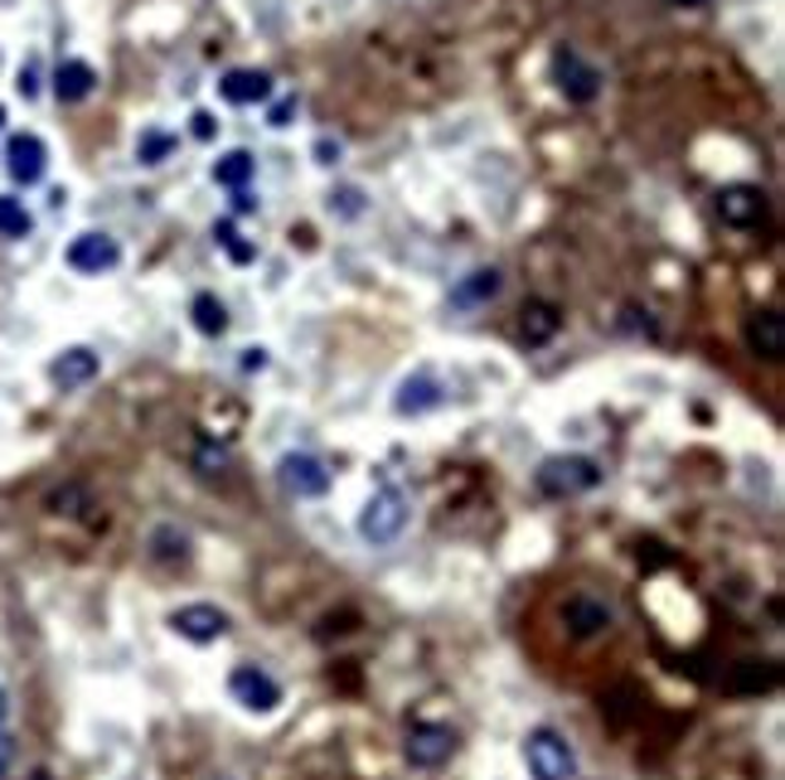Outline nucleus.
I'll list each match as a JSON object with an SVG mask.
<instances>
[{
	"mask_svg": "<svg viewBox=\"0 0 785 780\" xmlns=\"http://www.w3.org/2000/svg\"><path fill=\"white\" fill-rule=\"evenodd\" d=\"M403 528H407V495L397 485H379L369 495V505L359 509V538L374 548H389L403 538Z\"/></svg>",
	"mask_w": 785,
	"mask_h": 780,
	"instance_id": "nucleus-1",
	"label": "nucleus"
},
{
	"mask_svg": "<svg viewBox=\"0 0 785 780\" xmlns=\"http://www.w3.org/2000/svg\"><path fill=\"white\" fill-rule=\"evenodd\" d=\"M534 485L549 499H572V495H587L602 485V466L592 456H549L534 470Z\"/></svg>",
	"mask_w": 785,
	"mask_h": 780,
	"instance_id": "nucleus-2",
	"label": "nucleus"
},
{
	"mask_svg": "<svg viewBox=\"0 0 785 780\" xmlns=\"http://www.w3.org/2000/svg\"><path fill=\"white\" fill-rule=\"evenodd\" d=\"M524 766H529L534 780H572L577 776V751L567 747L563 732L534 727V732L524 737Z\"/></svg>",
	"mask_w": 785,
	"mask_h": 780,
	"instance_id": "nucleus-3",
	"label": "nucleus"
},
{
	"mask_svg": "<svg viewBox=\"0 0 785 780\" xmlns=\"http://www.w3.org/2000/svg\"><path fill=\"white\" fill-rule=\"evenodd\" d=\"M451 751H456V732L442 722H412L403 737V757L412 771H436L451 761Z\"/></svg>",
	"mask_w": 785,
	"mask_h": 780,
	"instance_id": "nucleus-4",
	"label": "nucleus"
},
{
	"mask_svg": "<svg viewBox=\"0 0 785 780\" xmlns=\"http://www.w3.org/2000/svg\"><path fill=\"white\" fill-rule=\"evenodd\" d=\"M276 480H282V490L296 495V499H321L330 490L325 460L311 456V452H286L282 460H276Z\"/></svg>",
	"mask_w": 785,
	"mask_h": 780,
	"instance_id": "nucleus-5",
	"label": "nucleus"
},
{
	"mask_svg": "<svg viewBox=\"0 0 785 780\" xmlns=\"http://www.w3.org/2000/svg\"><path fill=\"white\" fill-rule=\"evenodd\" d=\"M229 693H233V703H243L248 712H276L282 708V683H276L262 665H238L229 673Z\"/></svg>",
	"mask_w": 785,
	"mask_h": 780,
	"instance_id": "nucleus-6",
	"label": "nucleus"
},
{
	"mask_svg": "<svg viewBox=\"0 0 785 780\" xmlns=\"http://www.w3.org/2000/svg\"><path fill=\"white\" fill-rule=\"evenodd\" d=\"M553 83H557V92H563L567 102L587 108L596 92H602V73H596L577 49H557V54H553Z\"/></svg>",
	"mask_w": 785,
	"mask_h": 780,
	"instance_id": "nucleus-7",
	"label": "nucleus"
},
{
	"mask_svg": "<svg viewBox=\"0 0 785 780\" xmlns=\"http://www.w3.org/2000/svg\"><path fill=\"white\" fill-rule=\"evenodd\" d=\"M713 209L727 229H756V223L766 219V194L756 190V184H723V190L713 194Z\"/></svg>",
	"mask_w": 785,
	"mask_h": 780,
	"instance_id": "nucleus-8",
	"label": "nucleus"
},
{
	"mask_svg": "<svg viewBox=\"0 0 785 780\" xmlns=\"http://www.w3.org/2000/svg\"><path fill=\"white\" fill-rule=\"evenodd\" d=\"M63 262L83 276H102L122 262V243H117L112 233H78L69 243V253H63Z\"/></svg>",
	"mask_w": 785,
	"mask_h": 780,
	"instance_id": "nucleus-9",
	"label": "nucleus"
},
{
	"mask_svg": "<svg viewBox=\"0 0 785 780\" xmlns=\"http://www.w3.org/2000/svg\"><path fill=\"white\" fill-rule=\"evenodd\" d=\"M442 403H446V388H442V378H436L432 368H417V374H407L403 383H397V393H393V413H397V417L436 413Z\"/></svg>",
	"mask_w": 785,
	"mask_h": 780,
	"instance_id": "nucleus-10",
	"label": "nucleus"
},
{
	"mask_svg": "<svg viewBox=\"0 0 785 780\" xmlns=\"http://www.w3.org/2000/svg\"><path fill=\"white\" fill-rule=\"evenodd\" d=\"M6 170L16 184H39L49 170V145L34 136V131H16L6 141Z\"/></svg>",
	"mask_w": 785,
	"mask_h": 780,
	"instance_id": "nucleus-11",
	"label": "nucleus"
},
{
	"mask_svg": "<svg viewBox=\"0 0 785 780\" xmlns=\"http://www.w3.org/2000/svg\"><path fill=\"white\" fill-rule=\"evenodd\" d=\"M742 340H747V350L756 354V359L766 364H781L785 359V315L781 311H752L747 325H742Z\"/></svg>",
	"mask_w": 785,
	"mask_h": 780,
	"instance_id": "nucleus-12",
	"label": "nucleus"
},
{
	"mask_svg": "<svg viewBox=\"0 0 785 780\" xmlns=\"http://www.w3.org/2000/svg\"><path fill=\"white\" fill-rule=\"evenodd\" d=\"M98 368H102V359L88 345H69L63 354L49 359V383L63 388V393H73V388H88V383L98 378Z\"/></svg>",
	"mask_w": 785,
	"mask_h": 780,
	"instance_id": "nucleus-13",
	"label": "nucleus"
},
{
	"mask_svg": "<svg viewBox=\"0 0 785 780\" xmlns=\"http://www.w3.org/2000/svg\"><path fill=\"white\" fill-rule=\"evenodd\" d=\"M170 626H175L184 640H194V645H209V640L229 636V616H223L219 606H209V601H194V606L170 611Z\"/></svg>",
	"mask_w": 785,
	"mask_h": 780,
	"instance_id": "nucleus-14",
	"label": "nucleus"
},
{
	"mask_svg": "<svg viewBox=\"0 0 785 780\" xmlns=\"http://www.w3.org/2000/svg\"><path fill=\"white\" fill-rule=\"evenodd\" d=\"M563 626H567V636L592 640V636H602V630H611V606L596 601V597H567Z\"/></svg>",
	"mask_w": 785,
	"mask_h": 780,
	"instance_id": "nucleus-15",
	"label": "nucleus"
},
{
	"mask_svg": "<svg viewBox=\"0 0 785 780\" xmlns=\"http://www.w3.org/2000/svg\"><path fill=\"white\" fill-rule=\"evenodd\" d=\"M504 276L500 267H475L471 276H461L456 291H451V311H475V306H490L500 296Z\"/></svg>",
	"mask_w": 785,
	"mask_h": 780,
	"instance_id": "nucleus-16",
	"label": "nucleus"
},
{
	"mask_svg": "<svg viewBox=\"0 0 785 780\" xmlns=\"http://www.w3.org/2000/svg\"><path fill=\"white\" fill-rule=\"evenodd\" d=\"M219 92H223V102H233V108H252V102L272 98V78L262 69H233V73H223Z\"/></svg>",
	"mask_w": 785,
	"mask_h": 780,
	"instance_id": "nucleus-17",
	"label": "nucleus"
},
{
	"mask_svg": "<svg viewBox=\"0 0 785 780\" xmlns=\"http://www.w3.org/2000/svg\"><path fill=\"white\" fill-rule=\"evenodd\" d=\"M557 330H563V311H557L553 301H529L524 321H519V340H524L529 350H539V345H549Z\"/></svg>",
	"mask_w": 785,
	"mask_h": 780,
	"instance_id": "nucleus-18",
	"label": "nucleus"
},
{
	"mask_svg": "<svg viewBox=\"0 0 785 780\" xmlns=\"http://www.w3.org/2000/svg\"><path fill=\"white\" fill-rule=\"evenodd\" d=\"M92 88H98V73H92V63L83 59H63L59 69H54V98L59 102H88L92 98Z\"/></svg>",
	"mask_w": 785,
	"mask_h": 780,
	"instance_id": "nucleus-19",
	"label": "nucleus"
},
{
	"mask_svg": "<svg viewBox=\"0 0 785 780\" xmlns=\"http://www.w3.org/2000/svg\"><path fill=\"white\" fill-rule=\"evenodd\" d=\"M190 315H194V330H199V335H209V340H219L223 330H229V306H223L219 296H209V291H199V296H194Z\"/></svg>",
	"mask_w": 785,
	"mask_h": 780,
	"instance_id": "nucleus-20",
	"label": "nucleus"
},
{
	"mask_svg": "<svg viewBox=\"0 0 785 780\" xmlns=\"http://www.w3.org/2000/svg\"><path fill=\"white\" fill-rule=\"evenodd\" d=\"M151 558H155V563H165V567L190 563V538H184L175 524H161V528L151 534Z\"/></svg>",
	"mask_w": 785,
	"mask_h": 780,
	"instance_id": "nucleus-21",
	"label": "nucleus"
},
{
	"mask_svg": "<svg viewBox=\"0 0 785 780\" xmlns=\"http://www.w3.org/2000/svg\"><path fill=\"white\" fill-rule=\"evenodd\" d=\"M252 170H258V161H252L248 151H229L214 161V184H223V190H248Z\"/></svg>",
	"mask_w": 785,
	"mask_h": 780,
	"instance_id": "nucleus-22",
	"label": "nucleus"
},
{
	"mask_svg": "<svg viewBox=\"0 0 785 780\" xmlns=\"http://www.w3.org/2000/svg\"><path fill=\"white\" fill-rule=\"evenodd\" d=\"M34 219L30 209H24V200H16V194H0V237H30Z\"/></svg>",
	"mask_w": 785,
	"mask_h": 780,
	"instance_id": "nucleus-23",
	"label": "nucleus"
},
{
	"mask_svg": "<svg viewBox=\"0 0 785 780\" xmlns=\"http://www.w3.org/2000/svg\"><path fill=\"white\" fill-rule=\"evenodd\" d=\"M194 470L199 475H223L229 470V446H219V442H209V436H199V446H194Z\"/></svg>",
	"mask_w": 785,
	"mask_h": 780,
	"instance_id": "nucleus-24",
	"label": "nucleus"
},
{
	"mask_svg": "<svg viewBox=\"0 0 785 780\" xmlns=\"http://www.w3.org/2000/svg\"><path fill=\"white\" fill-rule=\"evenodd\" d=\"M170 151H175V136H170V131H141V141H137L141 165H161Z\"/></svg>",
	"mask_w": 785,
	"mask_h": 780,
	"instance_id": "nucleus-25",
	"label": "nucleus"
},
{
	"mask_svg": "<svg viewBox=\"0 0 785 780\" xmlns=\"http://www.w3.org/2000/svg\"><path fill=\"white\" fill-rule=\"evenodd\" d=\"M330 214L340 219H359L364 214V190H354V184H344V190L330 194Z\"/></svg>",
	"mask_w": 785,
	"mask_h": 780,
	"instance_id": "nucleus-26",
	"label": "nucleus"
},
{
	"mask_svg": "<svg viewBox=\"0 0 785 780\" xmlns=\"http://www.w3.org/2000/svg\"><path fill=\"white\" fill-rule=\"evenodd\" d=\"M190 131H194V141H214V131H219V122H214V112H194L190 117Z\"/></svg>",
	"mask_w": 785,
	"mask_h": 780,
	"instance_id": "nucleus-27",
	"label": "nucleus"
},
{
	"mask_svg": "<svg viewBox=\"0 0 785 780\" xmlns=\"http://www.w3.org/2000/svg\"><path fill=\"white\" fill-rule=\"evenodd\" d=\"M262 368H268V350H243V374H262Z\"/></svg>",
	"mask_w": 785,
	"mask_h": 780,
	"instance_id": "nucleus-28",
	"label": "nucleus"
},
{
	"mask_svg": "<svg viewBox=\"0 0 785 780\" xmlns=\"http://www.w3.org/2000/svg\"><path fill=\"white\" fill-rule=\"evenodd\" d=\"M20 98H30V102L39 98V69H34V63L20 73Z\"/></svg>",
	"mask_w": 785,
	"mask_h": 780,
	"instance_id": "nucleus-29",
	"label": "nucleus"
},
{
	"mask_svg": "<svg viewBox=\"0 0 785 780\" xmlns=\"http://www.w3.org/2000/svg\"><path fill=\"white\" fill-rule=\"evenodd\" d=\"M10 761H16V742H10L6 732H0V780H6V771H10Z\"/></svg>",
	"mask_w": 785,
	"mask_h": 780,
	"instance_id": "nucleus-30",
	"label": "nucleus"
},
{
	"mask_svg": "<svg viewBox=\"0 0 785 780\" xmlns=\"http://www.w3.org/2000/svg\"><path fill=\"white\" fill-rule=\"evenodd\" d=\"M214 243H238V229H233V219H223V223H214Z\"/></svg>",
	"mask_w": 785,
	"mask_h": 780,
	"instance_id": "nucleus-31",
	"label": "nucleus"
},
{
	"mask_svg": "<svg viewBox=\"0 0 785 780\" xmlns=\"http://www.w3.org/2000/svg\"><path fill=\"white\" fill-rule=\"evenodd\" d=\"M315 155H321V165H335L340 161V141H321V145H315Z\"/></svg>",
	"mask_w": 785,
	"mask_h": 780,
	"instance_id": "nucleus-32",
	"label": "nucleus"
},
{
	"mask_svg": "<svg viewBox=\"0 0 785 780\" xmlns=\"http://www.w3.org/2000/svg\"><path fill=\"white\" fill-rule=\"evenodd\" d=\"M233 209H238V214H252V209H258V200H252L248 190H233Z\"/></svg>",
	"mask_w": 785,
	"mask_h": 780,
	"instance_id": "nucleus-33",
	"label": "nucleus"
},
{
	"mask_svg": "<svg viewBox=\"0 0 785 780\" xmlns=\"http://www.w3.org/2000/svg\"><path fill=\"white\" fill-rule=\"evenodd\" d=\"M291 112H296V98H286L282 108H272V126H286V117H291Z\"/></svg>",
	"mask_w": 785,
	"mask_h": 780,
	"instance_id": "nucleus-34",
	"label": "nucleus"
},
{
	"mask_svg": "<svg viewBox=\"0 0 785 780\" xmlns=\"http://www.w3.org/2000/svg\"><path fill=\"white\" fill-rule=\"evenodd\" d=\"M229 253L233 262H252V243H229Z\"/></svg>",
	"mask_w": 785,
	"mask_h": 780,
	"instance_id": "nucleus-35",
	"label": "nucleus"
},
{
	"mask_svg": "<svg viewBox=\"0 0 785 780\" xmlns=\"http://www.w3.org/2000/svg\"><path fill=\"white\" fill-rule=\"evenodd\" d=\"M664 6H678V10H703V6H713V0H664Z\"/></svg>",
	"mask_w": 785,
	"mask_h": 780,
	"instance_id": "nucleus-36",
	"label": "nucleus"
},
{
	"mask_svg": "<svg viewBox=\"0 0 785 780\" xmlns=\"http://www.w3.org/2000/svg\"><path fill=\"white\" fill-rule=\"evenodd\" d=\"M6 712H10V693H6V683H0V722H6Z\"/></svg>",
	"mask_w": 785,
	"mask_h": 780,
	"instance_id": "nucleus-37",
	"label": "nucleus"
},
{
	"mask_svg": "<svg viewBox=\"0 0 785 780\" xmlns=\"http://www.w3.org/2000/svg\"><path fill=\"white\" fill-rule=\"evenodd\" d=\"M0 126H6V108H0Z\"/></svg>",
	"mask_w": 785,
	"mask_h": 780,
	"instance_id": "nucleus-38",
	"label": "nucleus"
},
{
	"mask_svg": "<svg viewBox=\"0 0 785 780\" xmlns=\"http://www.w3.org/2000/svg\"><path fill=\"white\" fill-rule=\"evenodd\" d=\"M219 780H229V776H219Z\"/></svg>",
	"mask_w": 785,
	"mask_h": 780,
	"instance_id": "nucleus-39",
	"label": "nucleus"
}]
</instances>
